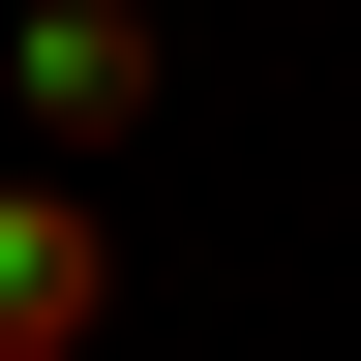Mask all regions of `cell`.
Wrapping results in <instances>:
<instances>
[{
    "label": "cell",
    "instance_id": "1",
    "mask_svg": "<svg viewBox=\"0 0 361 361\" xmlns=\"http://www.w3.org/2000/svg\"><path fill=\"white\" fill-rule=\"evenodd\" d=\"M0 90H30V151H121V121H151V90H180V30H151V0H30V30H0Z\"/></svg>",
    "mask_w": 361,
    "mask_h": 361
},
{
    "label": "cell",
    "instance_id": "2",
    "mask_svg": "<svg viewBox=\"0 0 361 361\" xmlns=\"http://www.w3.org/2000/svg\"><path fill=\"white\" fill-rule=\"evenodd\" d=\"M90 331H121V241L61 151H0V361H90Z\"/></svg>",
    "mask_w": 361,
    "mask_h": 361
}]
</instances>
